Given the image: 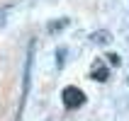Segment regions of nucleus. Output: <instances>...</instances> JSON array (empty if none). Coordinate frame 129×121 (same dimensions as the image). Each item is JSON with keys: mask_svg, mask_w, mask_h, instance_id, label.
I'll use <instances>...</instances> for the list:
<instances>
[{"mask_svg": "<svg viewBox=\"0 0 129 121\" xmlns=\"http://www.w3.org/2000/svg\"><path fill=\"white\" fill-rule=\"evenodd\" d=\"M61 102H63L66 109H78L85 104V94H83V90H78V87H63V92H61Z\"/></svg>", "mask_w": 129, "mask_h": 121, "instance_id": "obj_1", "label": "nucleus"}, {"mask_svg": "<svg viewBox=\"0 0 129 121\" xmlns=\"http://www.w3.org/2000/svg\"><path fill=\"white\" fill-rule=\"evenodd\" d=\"M110 41H112V32H107V29H98L90 34V44H95V46H107Z\"/></svg>", "mask_w": 129, "mask_h": 121, "instance_id": "obj_2", "label": "nucleus"}, {"mask_svg": "<svg viewBox=\"0 0 129 121\" xmlns=\"http://www.w3.org/2000/svg\"><path fill=\"white\" fill-rule=\"evenodd\" d=\"M110 78V70L105 68L102 63H95L93 70H90V80H98V82H105V80Z\"/></svg>", "mask_w": 129, "mask_h": 121, "instance_id": "obj_3", "label": "nucleus"}, {"mask_svg": "<svg viewBox=\"0 0 129 121\" xmlns=\"http://www.w3.org/2000/svg\"><path fill=\"white\" fill-rule=\"evenodd\" d=\"M68 24H71V20H68V17H61V20H56V22H49V27H46V32H49V34H56V32L66 29Z\"/></svg>", "mask_w": 129, "mask_h": 121, "instance_id": "obj_4", "label": "nucleus"}, {"mask_svg": "<svg viewBox=\"0 0 129 121\" xmlns=\"http://www.w3.org/2000/svg\"><path fill=\"white\" fill-rule=\"evenodd\" d=\"M63 63H66V49H58L56 51V68L58 70L63 68Z\"/></svg>", "mask_w": 129, "mask_h": 121, "instance_id": "obj_5", "label": "nucleus"}, {"mask_svg": "<svg viewBox=\"0 0 129 121\" xmlns=\"http://www.w3.org/2000/svg\"><path fill=\"white\" fill-rule=\"evenodd\" d=\"M107 63H110V65H117V68H119V65H122V58L117 56V53H110V56H107Z\"/></svg>", "mask_w": 129, "mask_h": 121, "instance_id": "obj_6", "label": "nucleus"}]
</instances>
